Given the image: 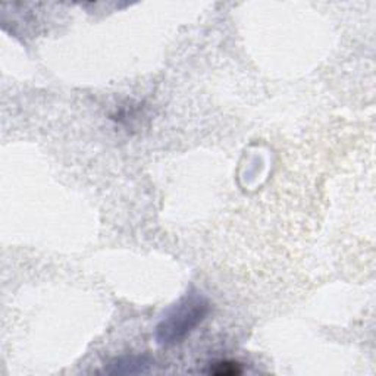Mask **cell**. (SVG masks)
Returning <instances> with one entry per match:
<instances>
[{"instance_id": "cell-2", "label": "cell", "mask_w": 376, "mask_h": 376, "mask_svg": "<svg viewBox=\"0 0 376 376\" xmlns=\"http://www.w3.org/2000/svg\"><path fill=\"white\" fill-rule=\"evenodd\" d=\"M151 363L146 357H122L115 360L114 363H110L107 369H105L106 373H144L149 370V366Z\"/></svg>"}, {"instance_id": "cell-3", "label": "cell", "mask_w": 376, "mask_h": 376, "mask_svg": "<svg viewBox=\"0 0 376 376\" xmlns=\"http://www.w3.org/2000/svg\"><path fill=\"white\" fill-rule=\"evenodd\" d=\"M241 372H243L241 365L231 360L216 361V363L211 365V369H209V373L218 375V376H235V375H240Z\"/></svg>"}, {"instance_id": "cell-1", "label": "cell", "mask_w": 376, "mask_h": 376, "mask_svg": "<svg viewBox=\"0 0 376 376\" xmlns=\"http://www.w3.org/2000/svg\"><path fill=\"white\" fill-rule=\"evenodd\" d=\"M211 312V303L199 292H187L166 312L156 326V341L162 347L183 343Z\"/></svg>"}]
</instances>
